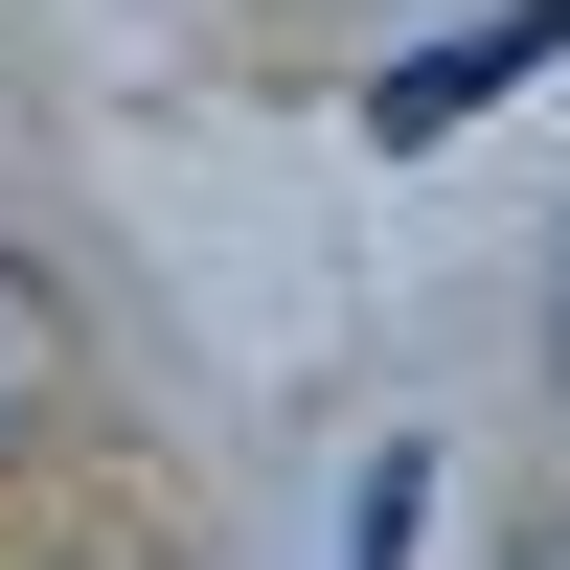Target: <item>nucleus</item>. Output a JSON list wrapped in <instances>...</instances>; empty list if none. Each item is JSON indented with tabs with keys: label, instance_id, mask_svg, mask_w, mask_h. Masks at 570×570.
<instances>
[{
	"label": "nucleus",
	"instance_id": "f257e3e1",
	"mask_svg": "<svg viewBox=\"0 0 570 570\" xmlns=\"http://www.w3.org/2000/svg\"><path fill=\"white\" fill-rule=\"evenodd\" d=\"M548 46H570V0H480L456 46H411V69H365V137H389V160H434L456 115H502V91L548 69Z\"/></svg>",
	"mask_w": 570,
	"mask_h": 570
},
{
	"label": "nucleus",
	"instance_id": "f03ea898",
	"mask_svg": "<svg viewBox=\"0 0 570 570\" xmlns=\"http://www.w3.org/2000/svg\"><path fill=\"white\" fill-rule=\"evenodd\" d=\"M411 525H434V456H365V502H343V570H411Z\"/></svg>",
	"mask_w": 570,
	"mask_h": 570
},
{
	"label": "nucleus",
	"instance_id": "7ed1b4c3",
	"mask_svg": "<svg viewBox=\"0 0 570 570\" xmlns=\"http://www.w3.org/2000/svg\"><path fill=\"white\" fill-rule=\"evenodd\" d=\"M548 389H570V252H548Z\"/></svg>",
	"mask_w": 570,
	"mask_h": 570
},
{
	"label": "nucleus",
	"instance_id": "20e7f679",
	"mask_svg": "<svg viewBox=\"0 0 570 570\" xmlns=\"http://www.w3.org/2000/svg\"><path fill=\"white\" fill-rule=\"evenodd\" d=\"M525 570H570V525H525Z\"/></svg>",
	"mask_w": 570,
	"mask_h": 570
},
{
	"label": "nucleus",
	"instance_id": "39448f33",
	"mask_svg": "<svg viewBox=\"0 0 570 570\" xmlns=\"http://www.w3.org/2000/svg\"><path fill=\"white\" fill-rule=\"evenodd\" d=\"M0 365H23V297H0Z\"/></svg>",
	"mask_w": 570,
	"mask_h": 570
}]
</instances>
